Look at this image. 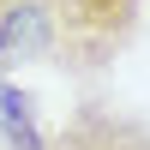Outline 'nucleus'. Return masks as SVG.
<instances>
[{"instance_id":"obj_4","label":"nucleus","mask_w":150,"mask_h":150,"mask_svg":"<svg viewBox=\"0 0 150 150\" xmlns=\"http://www.w3.org/2000/svg\"><path fill=\"white\" fill-rule=\"evenodd\" d=\"M0 138H6V150H42L48 132L36 126V102L24 84L0 78Z\"/></svg>"},{"instance_id":"obj_1","label":"nucleus","mask_w":150,"mask_h":150,"mask_svg":"<svg viewBox=\"0 0 150 150\" xmlns=\"http://www.w3.org/2000/svg\"><path fill=\"white\" fill-rule=\"evenodd\" d=\"M48 12V60L72 78L108 72L144 24V0H42Z\"/></svg>"},{"instance_id":"obj_2","label":"nucleus","mask_w":150,"mask_h":150,"mask_svg":"<svg viewBox=\"0 0 150 150\" xmlns=\"http://www.w3.org/2000/svg\"><path fill=\"white\" fill-rule=\"evenodd\" d=\"M42 150H150V120L102 102V96H84L66 108V120L48 132Z\"/></svg>"},{"instance_id":"obj_3","label":"nucleus","mask_w":150,"mask_h":150,"mask_svg":"<svg viewBox=\"0 0 150 150\" xmlns=\"http://www.w3.org/2000/svg\"><path fill=\"white\" fill-rule=\"evenodd\" d=\"M48 60V12L42 0H6L0 12V78Z\"/></svg>"},{"instance_id":"obj_5","label":"nucleus","mask_w":150,"mask_h":150,"mask_svg":"<svg viewBox=\"0 0 150 150\" xmlns=\"http://www.w3.org/2000/svg\"><path fill=\"white\" fill-rule=\"evenodd\" d=\"M0 12H6V0H0Z\"/></svg>"}]
</instances>
